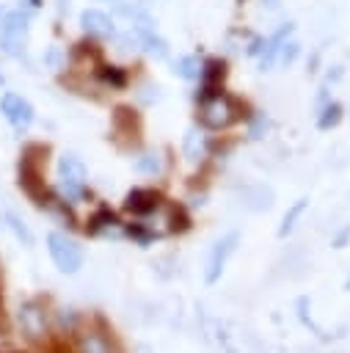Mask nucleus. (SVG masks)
<instances>
[{"label": "nucleus", "mask_w": 350, "mask_h": 353, "mask_svg": "<svg viewBox=\"0 0 350 353\" xmlns=\"http://www.w3.org/2000/svg\"><path fill=\"white\" fill-rule=\"evenodd\" d=\"M58 196L69 204H77L88 196V171H85V163L72 154V152H63L61 160H58Z\"/></svg>", "instance_id": "nucleus-2"}, {"label": "nucleus", "mask_w": 350, "mask_h": 353, "mask_svg": "<svg viewBox=\"0 0 350 353\" xmlns=\"http://www.w3.org/2000/svg\"><path fill=\"white\" fill-rule=\"evenodd\" d=\"M174 74H179L182 80H198L201 77V61H198V55H179L174 61Z\"/></svg>", "instance_id": "nucleus-18"}, {"label": "nucleus", "mask_w": 350, "mask_h": 353, "mask_svg": "<svg viewBox=\"0 0 350 353\" xmlns=\"http://www.w3.org/2000/svg\"><path fill=\"white\" fill-rule=\"evenodd\" d=\"M0 113H3V119H6L17 132H25V130L36 121L33 105H30L25 97H19L17 91H6V94L0 97Z\"/></svg>", "instance_id": "nucleus-7"}, {"label": "nucleus", "mask_w": 350, "mask_h": 353, "mask_svg": "<svg viewBox=\"0 0 350 353\" xmlns=\"http://www.w3.org/2000/svg\"><path fill=\"white\" fill-rule=\"evenodd\" d=\"M19 188L36 204L47 207L50 196H47V185H44V174H41V157H33V146H28L22 160H19Z\"/></svg>", "instance_id": "nucleus-5"}, {"label": "nucleus", "mask_w": 350, "mask_h": 353, "mask_svg": "<svg viewBox=\"0 0 350 353\" xmlns=\"http://www.w3.org/2000/svg\"><path fill=\"white\" fill-rule=\"evenodd\" d=\"M19 8H25L28 14H33V11L41 8V0H19Z\"/></svg>", "instance_id": "nucleus-29"}, {"label": "nucleus", "mask_w": 350, "mask_h": 353, "mask_svg": "<svg viewBox=\"0 0 350 353\" xmlns=\"http://www.w3.org/2000/svg\"><path fill=\"white\" fill-rule=\"evenodd\" d=\"M342 113H344V108H342L336 99H328L325 105H320L317 127H320V130H333V127L342 121Z\"/></svg>", "instance_id": "nucleus-17"}, {"label": "nucleus", "mask_w": 350, "mask_h": 353, "mask_svg": "<svg viewBox=\"0 0 350 353\" xmlns=\"http://www.w3.org/2000/svg\"><path fill=\"white\" fill-rule=\"evenodd\" d=\"M182 152H185V157H187L190 163L204 160V157H207V152H209V141H207L204 130L190 127V130L185 132V138H182Z\"/></svg>", "instance_id": "nucleus-14"}, {"label": "nucleus", "mask_w": 350, "mask_h": 353, "mask_svg": "<svg viewBox=\"0 0 350 353\" xmlns=\"http://www.w3.org/2000/svg\"><path fill=\"white\" fill-rule=\"evenodd\" d=\"M265 50V36H254L251 41H248V47H245V55H251V58H259V52Z\"/></svg>", "instance_id": "nucleus-26"}, {"label": "nucleus", "mask_w": 350, "mask_h": 353, "mask_svg": "<svg viewBox=\"0 0 350 353\" xmlns=\"http://www.w3.org/2000/svg\"><path fill=\"white\" fill-rule=\"evenodd\" d=\"M237 243H240V234H237V232H226L223 237H218V240L212 243V248H209V254H207V268H204V281H207V284H215V281L223 276L226 262H229V256L234 254Z\"/></svg>", "instance_id": "nucleus-6"}, {"label": "nucleus", "mask_w": 350, "mask_h": 353, "mask_svg": "<svg viewBox=\"0 0 350 353\" xmlns=\"http://www.w3.org/2000/svg\"><path fill=\"white\" fill-rule=\"evenodd\" d=\"M121 232H124L130 240H135L138 245H143V248H146V245L160 234V232L149 229V226H146V223H141V221H138V223H124V226H121Z\"/></svg>", "instance_id": "nucleus-21"}, {"label": "nucleus", "mask_w": 350, "mask_h": 353, "mask_svg": "<svg viewBox=\"0 0 350 353\" xmlns=\"http://www.w3.org/2000/svg\"><path fill=\"white\" fill-rule=\"evenodd\" d=\"M3 221H6V226L11 229V234H14V237H17L22 245H28V248L33 245V234H30V229L25 226V221H22L19 215H14V212H6V215H3Z\"/></svg>", "instance_id": "nucleus-22"}, {"label": "nucleus", "mask_w": 350, "mask_h": 353, "mask_svg": "<svg viewBox=\"0 0 350 353\" xmlns=\"http://www.w3.org/2000/svg\"><path fill=\"white\" fill-rule=\"evenodd\" d=\"M130 30L138 39V47H143V52H149L154 61H165L171 55L168 41L154 30V25H130Z\"/></svg>", "instance_id": "nucleus-11"}, {"label": "nucleus", "mask_w": 350, "mask_h": 353, "mask_svg": "<svg viewBox=\"0 0 350 353\" xmlns=\"http://www.w3.org/2000/svg\"><path fill=\"white\" fill-rule=\"evenodd\" d=\"M113 11L119 17H124L130 25H154V19L149 17V11L132 0H113Z\"/></svg>", "instance_id": "nucleus-16"}, {"label": "nucleus", "mask_w": 350, "mask_h": 353, "mask_svg": "<svg viewBox=\"0 0 350 353\" xmlns=\"http://www.w3.org/2000/svg\"><path fill=\"white\" fill-rule=\"evenodd\" d=\"M196 102H198V121L204 130H226L243 119L240 102L231 94H226L223 88L209 91V94L198 97Z\"/></svg>", "instance_id": "nucleus-1"}, {"label": "nucleus", "mask_w": 350, "mask_h": 353, "mask_svg": "<svg viewBox=\"0 0 350 353\" xmlns=\"http://www.w3.org/2000/svg\"><path fill=\"white\" fill-rule=\"evenodd\" d=\"M298 55H300V44L289 36L287 41H284V47H281V52H278V63L281 66H292L295 61H298Z\"/></svg>", "instance_id": "nucleus-24"}, {"label": "nucleus", "mask_w": 350, "mask_h": 353, "mask_svg": "<svg viewBox=\"0 0 350 353\" xmlns=\"http://www.w3.org/2000/svg\"><path fill=\"white\" fill-rule=\"evenodd\" d=\"M342 74H344V69H342V66H331V69H328V74H325V83H336Z\"/></svg>", "instance_id": "nucleus-28"}, {"label": "nucleus", "mask_w": 350, "mask_h": 353, "mask_svg": "<svg viewBox=\"0 0 350 353\" xmlns=\"http://www.w3.org/2000/svg\"><path fill=\"white\" fill-rule=\"evenodd\" d=\"M306 207H309V201L306 199H298L287 212H284V218H281V226H278V237H287L295 226H298V221H300V215L306 212Z\"/></svg>", "instance_id": "nucleus-19"}, {"label": "nucleus", "mask_w": 350, "mask_h": 353, "mask_svg": "<svg viewBox=\"0 0 350 353\" xmlns=\"http://www.w3.org/2000/svg\"><path fill=\"white\" fill-rule=\"evenodd\" d=\"M99 3H107V0H99Z\"/></svg>", "instance_id": "nucleus-31"}, {"label": "nucleus", "mask_w": 350, "mask_h": 353, "mask_svg": "<svg viewBox=\"0 0 350 353\" xmlns=\"http://www.w3.org/2000/svg\"><path fill=\"white\" fill-rule=\"evenodd\" d=\"M96 74H99V80L105 83V85H110V88H124L127 85V72L121 69V66H113V63H102L99 69H96Z\"/></svg>", "instance_id": "nucleus-20"}, {"label": "nucleus", "mask_w": 350, "mask_h": 353, "mask_svg": "<svg viewBox=\"0 0 350 353\" xmlns=\"http://www.w3.org/2000/svg\"><path fill=\"white\" fill-rule=\"evenodd\" d=\"M61 58H63V55H61V50H58V47H50V50H47V55H44V61H47L52 69H58V66H61Z\"/></svg>", "instance_id": "nucleus-27"}, {"label": "nucleus", "mask_w": 350, "mask_h": 353, "mask_svg": "<svg viewBox=\"0 0 350 353\" xmlns=\"http://www.w3.org/2000/svg\"><path fill=\"white\" fill-rule=\"evenodd\" d=\"M160 193H154L152 188H132L127 196H124V210L132 212L135 218H146L152 212L160 210Z\"/></svg>", "instance_id": "nucleus-12"}, {"label": "nucleus", "mask_w": 350, "mask_h": 353, "mask_svg": "<svg viewBox=\"0 0 350 353\" xmlns=\"http://www.w3.org/2000/svg\"><path fill=\"white\" fill-rule=\"evenodd\" d=\"M135 171H138V174H149V176H154V174L163 171V157H160L157 152H143V154L135 157Z\"/></svg>", "instance_id": "nucleus-23"}, {"label": "nucleus", "mask_w": 350, "mask_h": 353, "mask_svg": "<svg viewBox=\"0 0 350 353\" xmlns=\"http://www.w3.org/2000/svg\"><path fill=\"white\" fill-rule=\"evenodd\" d=\"M30 33V14L25 8H11L0 14V50L11 58H19L25 52Z\"/></svg>", "instance_id": "nucleus-3"}, {"label": "nucleus", "mask_w": 350, "mask_h": 353, "mask_svg": "<svg viewBox=\"0 0 350 353\" xmlns=\"http://www.w3.org/2000/svg\"><path fill=\"white\" fill-rule=\"evenodd\" d=\"M295 33V22H281L267 39H265V50L259 52V69L262 72H270L276 63H278V52L284 47V41Z\"/></svg>", "instance_id": "nucleus-10"}, {"label": "nucleus", "mask_w": 350, "mask_h": 353, "mask_svg": "<svg viewBox=\"0 0 350 353\" xmlns=\"http://www.w3.org/2000/svg\"><path fill=\"white\" fill-rule=\"evenodd\" d=\"M17 320H19L22 334H25L30 342L44 339V334H47V312H44V306H41L39 301H25V303H19Z\"/></svg>", "instance_id": "nucleus-8"}, {"label": "nucleus", "mask_w": 350, "mask_h": 353, "mask_svg": "<svg viewBox=\"0 0 350 353\" xmlns=\"http://www.w3.org/2000/svg\"><path fill=\"white\" fill-rule=\"evenodd\" d=\"M77 353H113V345L102 331L85 328L77 334Z\"/></svg>", "instance_id": "nucleus-15"}, {"label": "nucleus", "mask_w": 350, "mask_h": 353, "mask_svg": "<svg viewBox=\"0 0 350 353\" xmlns=\"http://www.w3.org/2000/svg\"><path fill=\"white\" fill-rule=\"evenodd\" d=\"M248 132H251V138H262L267 132V116L265 113H256L254 121H251V127H248Z\"/></svg>", "instance_id": "nucleus-25"}, {"label": "nucleus", "mask_w": 350, "mask_h": 353, "mask_svg": "<svg viewBox=\"0 0 350 353\" xmlns=\"http://www.w3.org/2000/svg\"><path fill=\"white\" fill-rule=\"evenodd\" d=\"M47 251H50V259H52V265L61 270V273H77L80 268H83V262H85V254H83V248L69 237V234H63V232H50L47 234Z\"/></svg>", "instance_id": "nucleus-4"}, {"label": "nucleus", "mask_w": 350, "mask_h": 353, "mask_svg": "<svg viewBox=\"0 0 350 353\" xmlns=\"http://www.w3.org/2000/svg\"><path fill=\"white\" fill-rule=\"evenodd\" d=\"M121 221H119V215L113 212V210H107V207H99L96 212H91L88 215V223H85V232L91 234V237H102V234H116V232H121Z\"/></svg>", "instance_id": "nucleus-13"}, {"label": "nucleus", "mask_w": 350, "mask_h": 353, "mask_svg": "<svg viewBox=\"0 0 350 353\" xmlns=\"http://www.w3.org/2000/svg\"><path fill=\"white\" fill-rule=\"evenodd\" d=\"M278 6H281V0H262V8L265 11H276Z\"/></svg>", "instance_id": "nucleus-30"}, {"label": "nucleus", "mask_w": 350, "mask_h": 353, "mask_svg": "<svg viewBox=\"0 0 350 353\" xmlns=\"http://www.w3.org/2000/svg\"><path fill=\"white\" fill-rule=\"evenodd\" d=\"M80 28L88 39H116V22L102 8H83L80 11Z\"/></svg>", "instance_id": "nucleus-9"}]
</instances>
